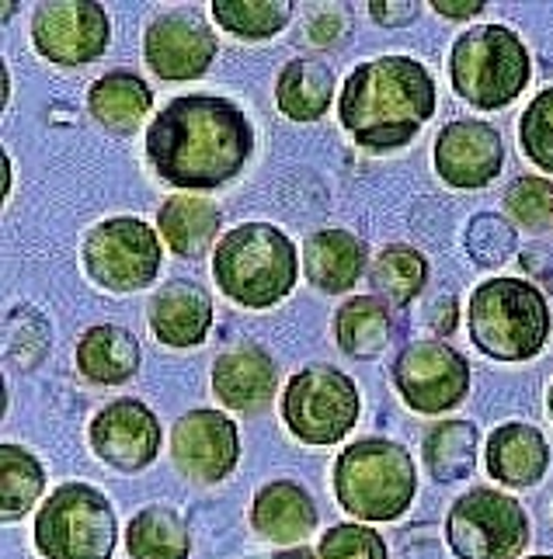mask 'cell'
Listing matches in <instances>:
<instances>
[{
	"label": "cell",
	"mask_w": 553,
	"mask_h": 559,
	"mask_svg": "<svg viewBox=\"0 0 553 559\" xmlns=\"http://www.w3.org/2000/svg\"><path fill=\"white\" fill-rule=\"evenodd\" d=\"M255 153V126L240 105L216 94H185L146 129V160L181 191L231 185Z\"/></svg>",
	"instance_id": "cell-1"
},
{
	"label": "cell",
	"mask_w": 553,
	"mask_h": 559,
	"mask_svg": "<svg viewBox=\"0 0 553 559\" xmlns=\"http://www.w3.org/2000/svg\"><path fill=\"white\" fill-rule=\"evenodd\" d=\"M435 115V81L414 56L358 63L338 94V122L369 153L408 146Z\"/></svg>",
	"instance_id": "cell-2"
},
{
	"label": "cell",
	"mask_w": 553,
	"mask_h": 559,
	"mask_svg": "<svg viewBox=\"0 0 553 559\" xmlns=\"http://www.w3.org/2000/svg\"><path fill=\"white\" fill-rule=\"evenodd\" d=\"M213 278L244 310H272L299 282V250L272 223H240L216 243Z\"/></svg>",
	"instance_id": "cell-3"
},
{
	"label": "cell",
	"mask_w": 553,
	"mask_h": 559,
	"mask_svg": "<svg viewBox=\"0 0 553 559\" xmlns=\"http://www.w3.org/2000/svg\"><path fill=\"white\" fill-rule=\"evenodd\" d=\"M334 497L358 525L397 522L417 497L414 455L390 438H358L334 462Z\"/></svg>",
	"instance_id": "cell-4"
},
{
	"label": "cell",
	"mask_w": 553,
	"mask_h": 559,
	"mask_svg": "<svg viewBox=\"0 0 553 559\" xmlns=\"http://www.w3.org/2000/svg\"><path fill=\"white\" fill-rule=\"evenodd\" d=\"M467 326L473 348L494 361L537 358L553 331L550 302L526 278H487L470 293Z\"/></svg>",
	"instance_id": "cell-5"
},
{
	"label": "cell",
	"mask_w": 553,
	"mask_h": 559,
	"mask_svg": "<svg viewBox=\"0 0 553 559\" xmlns=\"http://www.w3.org/2000/svg\"><path fill=\"white\" fill-rule=\"evenodd\" d=\"M532 60L519 32L508 25H476L456 35L449 49V81L460 98L481 111L508 108L526 91Z\"/></svg>",
	"instance_id": "cell-6"
},
{
	"label": "cell",
	"mask_w": 553,
	"mask_h": 559,
	"mask_svg": "<svg viewBox=\"0 0 553 559\" xmlns=\"http://www.w3.org/2000/svg\"><path fill=\"white\" fill-rule=\"evenodd\" d=\"M32 535L43 559H111L119 543L116 508L98 487L63 484L35 511Z\"/></svg>",
	"instance_id": "cell-7"
},
{
	"label": "cell",
	"mask_w": 553,
	"mask_h": 559,
	"mask_svg": "<svg viewBox=\"0 0 553 559\" xmlns=\"http://www.w3.org/2000/svg\"><path fill=\"white\" fill-rule=\"evenodd\" d=\"M529 538L526 508L494 487H470L446 514V546L456 559H522Z\"/></svg>",
	"instance_id": "cell-8"
},
{
	"label": "cell",
	"mask_w": 553,
	"mask_h": 559,
	"mask_svg": "<svg viewBox=\"0 0 553 559\" xmlns=\"http://www.w3.org/2000/svg\"><path fill=\"white\" fill-rule=\"evenodd\" d=\"M81 261L87 278L105 293H140L161 275V234L137 216H111L87 229Z\"/></svg>",
	"instance_id": "cell-9"
},
{
	"label": "cell",
	"mask_w": 553,
	"mask_h": 559,
	"mask_svg": "<svg viewBox=\"0 0 553 559\" xmlns=\"http://www.w3.org/2000/svg\"><path fill=\"white\" fill-rule=\"evenodd\" d=\"M362 414V396L352 376L331 365H310L285 382L282 420L303 445H338Z\"/></svg>",
	"instance_id": "cell-10"
},
{
	"label": "cell",
	"mask_w": 553,
	"mask_h": 559,
	"mask_svg": "<svg viewBox=\"0 0 553 559\" xmlns=\"http://www.w3.org/2000/svg\"><path fill=\"white\" fill-rule=\"evenodd\" d=\"M393 385L417 414H446L470 396V361L446 341H414L393 361Z\"/></svg>",
	"instance_id": "cell-11"
},
{
	"label": "cell",
	"mask_w": 553,
	"mask_h": 559,
	"mask_svg": "<svg viewBox=\"0 0 553 559\" xmlns=\"http://www.w3.org/2000/svg\"><path fill=\"white\" fill-rule=\"evenodd\" d=\"M111 43L105 4L94 0H43L32 14V46L56 67H87Z\"/></svg>",
	"instance_id": "cell-12"
},
{
	"label": "cell",
	"mask_w": 553,
	"mask_h": 559,
	"mask_svg": "<svg viewBox=\"0 0 553 559\" xmlns=\"http://www.w3.org/2000/svg\"><path fill=\"white\" fill-rule=\"evenodd\" d=\"M220 38L196 11H164L146 25L143 60L161 81H199L216 63Z\"/></svg>",
	"instance_id": "cell-13"
},
{
	"label": "cell",
	"mask_w": 553,
	"mask_h": 559,
	"mask_svg": "<svg viewBox=\"0 0 553 559\" xmlns=\"http://www.w3.org/2000/svg\"><path fill=\"white\" fill-rule=\"evenodd\" d=\"M87 441L94 455L108 462L119 473H140L146 466H154V459L161 455V420L157 414L146 407L137 396L111 400L108 407H102L91 417Z\"/></svg>",
	"instance_id": "cell-14"
},
{
	"label": "cell",
	"mask_w": 553,
	"mask_h": 559,
	"mask_svg": "<svg viewBox=\"0 0 553 559\" xmlns=\"http://www.w3.org/2000/svg\"><path fill=\"white\" fill-rule=\"evenodd\" d=\"M170 459L196 484H220L240 462V431L220 411H188L170 428Z\"/></svg>",
	"instance_id": "cell-15"
},
{
	"label": "cell",
	"mask_w": 553,
	"mask_h": 559,
	"mask_svg": "<svg viewBox=\"0 0 553 559\" xmlns=\"http://www.w3.org/2000/svg\"><path fill=\"white\" fill-rule=\"evenodd\" d=\"M505 167L502 132L481 119H456L435 136V170L449 188H487Z\"/></svg>",
	"instance_id": "cell-16"
},
{
	"label": "cell",
	"mask_w": 553,
	"mask_h": 559,
	"mask_svg": "<svg viewBox=\"0 0 553 559\" xmlns=\"http://www.w3.org/2000/svg\"><path fill=\"white\" fill-rule=\"evenodd\" d=\"M213 390L220 403L234 414H261L272 407L279 390V365L258 344H237L213 361Z\"/></svg>",
	"instance_id": "cell-17"
},
{
	"label": "cell",
	"mask_w": 553,
	"mask_h": 559,
	"mask_svg": "<svg viewBox=\"0 0 553 559\" xmlns=\"http://www.w3.org/2000/svg\"><path fill=\"white\" fill-rule=\"evenodd\" d=\"M150 331L167 348H199L213 326V296L188 278L164 282L146 306Z\"/></svg>",
	"instance_id": "cell-18"
},
{
	"label": "cell",
	"mask_w": 553,
	"mask_h": 559,
	"mask_svg": "<svg viewBox=\"0 0 553 559\" xmlns=\"http://www.w3.org/2000/svg\"><path fill=\"white\" fill-rule=\"evenodd\" d=\"M487 473L491 479H498L502 487H537L550 469V445L540 435V428L522 420L498 424L487 438Z\"/></svg>",
	"instance_id": "cell-19"
},
{
	"label": "cell",
	"mask_w": 553,
	"mask_h": 559,
	"mask_svg": "<svg viewBox=\"0 0 553 559\" xmlns=\"http://www.w3.org/2000/svg\"><path fill=\"white\" fill-rule=\"evenodd\" d=\"M369 267V247L352 229H317L303 243V275L328 296L349 293Z\"/></svg>",
	"instance_id": "cell-20"
},
{
	"label": "cell",
	"mask_w": 553,
	"mask_h": 559,
	"mask_svg": "<svg viewBox=\"0 0 553 559\" xmlns=\"http://www.w3.org/2000/svg\"><path fill=\"white\" fill-rule=\"evenodd\" d=\"M251 528L275 546L303 543L317 528V500L293 479H272L255 493Z\"/></svg>",
	"instance_id": "cell-21"
},
{
	"label": "cell",
	"mask_w": 553,
	"mask_h": 559,
	"mask_svg": "<svg viewBox=\"0 0 553 559\" xmlns=\"http://www.w3.org/2000/svg\"><path fill=\"white\" fill-rule=\"evenodd\" d=\"M140 337L119 323L87 326L78 341V369L94 385H122L140 372Z\"/></svg>",
	"instance_id": "cell-22"
},
{
	"label": "cell",
	"mask_w": 553,
	"mask_h": 559,
	"mask_svg": "<svg viewBox=\"0 0 553 559\" xmlns=\"http://www.w3.org/2000/svg\"><path fill=\"white\" fill-rule=\"evenodd\" d=\"M150 108H154V91H150V84L132 70H111L98 76L87 91L91 119L105 126L108 132H119V136L137 132V126L146 119Z\"/></svg>",
	"instance_id": "cell-23"
},
{
	"label": "cell",
	"mask_w": 553,
	"mask_h": 559,
	"mask_svg": "<svg viewBox=\"0 0 553 559\" xmlns=\"http://www.w3.org/2000/svg\"><path fill=\"white\" fill-rule=\"evenodd\" d=\"M223 212L199 195H170L157 212V234L175 258H202L220 237Z\"/></svg>",
	"instance_id": "cell-24"
},
{
	"label": "cell",
	"mask_w": 553,
	"mask_h": 559,
	"mask_svg": "<svg viewBox=\"0 0 553 559\" xmlns=\"http://www.w3.org/2000/svg\"><path fill=\"white\" fill-rule=\"evenodd\" d=\"M397 334L393 310L379 296H355L334 313V341L338 348L355 361H373L387 352Z\"/></svg>",
	"instance_id": "cell-25"
},
{
	"label": "cell",
	"mask_w": 553,
	"mask_h": 559,
	"mask_svg": "<svg viewBox=\"0 0 553 559\" xmlns=\"http://www.w3.org/2000/svg\"><path fill=\"white\" fill-rule=\"evenodd\" d=\"M334 70L320 60H290L275 81V108L293 122H317L334 98Z\"/></svg>",
	"instance_id": "cell-26"
},
{
	"label": "cell",
	"mask_w": 553,
	"mask_h": 559,
	"mask_svg": "<svg viewBox=\"0 0 553 559\" xmlns=\"http://www.w3.org/2000/svg\"><path fill=\"white\" fill-rule=\"evenodd\" d=\"M126 552L132 559H188L192 535L175 508L150 504L137 511L126 528Z\"/></svg>",
	"instance_id": "cell-27"
},
{
	"label": "cell",
	"mask_w": 553,
	"mask_h": 559,
	"mask_svg": "<svg viewBox=\"0 0 553 559\" xmlns=\"http://www.w3.org/2000/svg\"><path fill=\"white\" fill-rule=\"evenodd\" d=\"M476 424L470 420H443L422 441V462L438 484H460L470 479L476 466Z\"/></svg>",
	"instance_id": "cell-28"
},
{
	"label": "cell",
	"mask_w": 553,
	"mask_h": 559,
	"mask_svg": "<svg viewBox=\"0 0 553 559\" xmlns=\"http://www.w3.org/2000/svg\"><path fill=\"white\" fill-rule=\"evenodd\" d=\"M46 490V469L25 445H0V522L11 525L25 518Z\"/></svg>",
	"instance_id": "cell-29"
},
{
	"label": "cell",
	"mask_w": 553,
	"mask_h": 559,
	"mask_svg": "<svg viewBox=\"0 0 553 559\" xmlns=\"http://www.w3.org/2000/svg\"><path fill=\"white\" fill-rule=\"evenodd\" d=\"M369 282L390 306H411L428 285V261L422 250L408 243H390L373 258Z\"/></svg>",
	"instance_id": "cell-30"
},
{
	"label": "cell",
	"mask_w": 553,
	"mask_h": 559,
	"mask_svg": "<svg viewBox=\"0 0 553 559\" xmlns=\"http://www.w3.org/2000/svg\"><path fill=\"white\" fill-rule=\"evenodd\" d=\"M209 8L226 35L240 38V43H264L290 25L296 4L290 0H213Z\"/></svg>",
	"instance_id": "cell-31"
},
{
	"label": "cell",
	"mask_w": 553,
	"mask_h": 559,
	"mask_svg": "<svg viewBox=\"0 0 553 559\" xmlns=\"http://www.w3.org/2000/svg\"><path fill=\"white\" fill-rule=\"evenodd\" d=\"M467 254L473 258V264L481 267H498L505 264L515 247H519V237H515V226L494 212H476V216L467 223Z\"/></svg>",
	"instance_id": "cell-32"
},
{
	"label": "cell",
	"mask_w": 553,
	"mask_h": 559,
	"mask_svg": "<svg viewBox=\"0 0 553 559\" xmlns=\"http://www.w3.org/2000/svg\"><path fill=\"white\" fill-rule=\"evenodd\" d=\"M519 146L543 175H553V87L540 91L519 119Z\"/></svg>",
	"instance_id": "cell-33"
},
{
	"label": "cell",
	"mask_w": 553,
	"mask_h": 559,
	"mask_svg": "<svg viewBox=\"0 0 553 559\" xmlns=\"http://www.w3.org/2000/svg\"><path fill=\"white\" fill-rule=\"evenodd\" d=\"M317 559H390L387 538L369 525L345 522L320 535Z\"/></svg>",
	"instance_id": "cell-34"
},
{
	"label": "cell",
	"mask_w": 553,
	"mask_h": 559,
	"mask_svg": "<svg viewBox=\"0 0 553 559\" xmlns=\"http://www.w3.org/2000/svg\"><path fill=\"white\" fill-rule=\"evenodd\" d=\"M508 216L526 229H543L553 219V181L550 178H515L505 191Z\"/></svg>",
	"instance_id": "cell-35"
},
{
	"label": "cell",
	"mask_w": 553,
	"mask_h": 559,
	"mask_svg": "<svg viewBox=\"0 0 553 559\" xmlns=\"http://www.w3.org/2000/svg\"><path fill=\"white\" fill-rule=\"evenodd\" d=\"M373 22L376 25H387V28H400V25H411L417 22V14H422V4H414V0H397V4H387V0H373L366 4Z\"/></svg>",
	"instance_id": "cell-36"
},
{
	"label": "cell",
	"mask_w": 553,
	"mask_h": 559,
	"mask_svg": "<svg viewBox=\"0 0 553 559\" xmlns=\"http://www.w3.org/2000/svg\"><path fill=\"white\" fill-rule=\"evenodd\" d=\"M435 14L443 17H456V22H467V17H476L487 4L484 0H432Z\"/></svg>",
	"instance_id": "cell-37"
},
{
	"label": "cell",
	"mask_w": 553,
	"mask_h": 559,
	"mask_svg": "<svg viewBox=\"0 0 553 559\" xmlns=\"http://www.w3.org/2000/svg\"><path fill=\"white\" fill-rule=\"evenodd\" d=\"M275 559H314V552H310L307 546H299V549H293V552H282V556H275Z\"/></svg>",
	"instance_id": "cell-38"
},
{
	"label": "cell",
	"mask_w": 553,
	"mask_h": 559,
	"mask_svg": "<svg viewBox=\"0 0 553 559\" xmlns=\"http://www.w3.org/2000/svg\"><path fill=\"white\" fill-rule=\"evenodd\" d=\"M546 411H550V420H553V382H550V393H546Z\"/></svg>",
	"instance_id": "cell-39"
},
{
	"label": "cell",
	"mask_w": 553,
	"mask_h": 559,
	"mask_svg": "<svg viewBox=\"0 0 553 559\" xmlns=\"http://www.w3.org/2000/svg\"><path fill=\"white\" fill-rule=\"evenodd\" d=\"M526 559H553V556H546V552H543V556H526Z\"/></svg>",
	"instance_id": "cell-40"
}]
</instances>
